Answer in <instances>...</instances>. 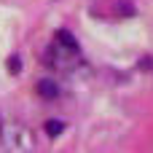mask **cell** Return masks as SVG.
<instances>
[{"mask_svg": "<svg viewBox=\"0 0 153 153\" xmlns=\"http://www.w3.org/2000/svg\"><path fill=\"white\" fill-rule=\"evenodd\" d=\"M0 148L5 151H32V132L8 116H0Z\"/></svg>", "mask_w": 153, "mask_h": 153, "instance_id": "1", "label": "cell"}, {"mask_svg": "<svg viewBox=\"0 0 153 153\" xmlns=\"http://www.w3.org/2000/svg\"><path fill=\"white\" fill-rule=\"evenodd\" d=\"M78 59V48H67L62 43H54L48 51H46V62L54 65V67H73V62Z\"/></svg>", "mask_w": 153, "mask_h": 153, "instance_id": "2", "label": "cell"}, {"mask_svg": "<svg viewBox=\"0 0 153 153\" xmlns=\"http://www.w3.org/2000/svg\"><path fill=\"white\" fill-rule=\"evenodd\" d=\"M38 94H40L43 100H56V97H59V86H56L51 78H43V81H38Z\"/></svg>", "mask_w": 153, "mask_h": 153, "instance_id": "3", "label": "cell"}, {"mask_svg": "<svg viewBox=\"0 0 153 153\" xmlns=\"http://www.w3.org/2000/svg\"><path fill=\"white\" fill-rule=\"evenodd\" d=\"M56 43H62V46H67V48H78V40H75L67 30H59V32H56Z\"/></svg>", "mask_w": 153, "mask_h": 153, "instance_id": "4", "label": "cell"}, {"mask_svg": "<svg viewBox=\"0 0 153 153\" xmlns=\"http://www.w3.org/2000/svg\"><path fill=\"white\" fill-rule=\"evenodd\" d=\"M62 129H65L62 121H46V134H48V137H59Z\"/></svg>", "mask_w": 153, "mask_h": 153, "instance_id": "5", "label": "cell"}, {"mask_svg": "<svg viewBox=\"0 0 153 153\" xmlns=\"http://www.w3.org/2000/svg\"><path fill=\"white\" fill-rule=\"evenodd\" d=\"M8 73H22V62H19V56H8Z\"/></svg>", "mask_w": 153, "mask_h": 153, "instance_id": "6", "label": "cell"}]
</instances>
